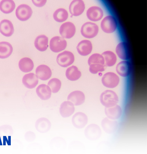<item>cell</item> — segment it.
<instances>
[{
    "mask_svg": "<svg viewBox=\"0 0 147 154\" xmlns=\"http://www.w3.org/2000/svg\"><path fill=\"white\" fill-rule=\"evenodd\" d=\"M100 103L106 108L116 105L119 102V98L115 91L106 90L102 92L100 97Z\"/></svg>",
    "mask_w": 147,
    "mask_h": 154,
    "instance_id": "1",
    "label": "cell"
},
{
    "mask_svg": "<svg viewBox=\"0 0 147 154\" xmlns=\"http://www.w3.org/2000/svg\"><path fill=\"white\" fill-rule=\"evenodd\" d=\"M118 22L112 15H108L102 19L100 26L102 31L107 34L114 33L118 28Z\"/></svg>",
    "mask_w": 147,
    "mask_h": 154,
    "instance_id": "2",
    "label": "cell"
},
{
    "mask_svg": "<svg viewBox=\"0 0 147 154\" xmlns=\"http://www.w3.org/2000/svg\"><path fill=\"white\" fill-rule=\"evenodd\" d=\"M99 30V27L96 23L87 22L84 23L81 26V32L84 37L92 39L97 36Z\"/></svg>",
    "mask_w": 147,
    "mask_h": 154,
    "instance_id": "3",
    "label": "cell"
},
{
    "mask_svg": "<svg viewBox=\"0 0 147 154\" xmlns=\"http://www.w3.org/2000/svg\"><path fill=\"white\" fill-rule=\"evenodd\" d=\"M120 82L119 76L113 72H108L104 73L101 79L102 85L106 88L113 89L119 85Z\"/></svg>",
    "mask_w": 147,
    "mask_h": 154,
    "instance_id": "4",
    "label": "cell"
},
{
    "mask_svg": "<svg viewBox=\"0 0 147 154\" xmlns=\"http://www.w3.org/2000/svg\"><path fill=\"white\" fill-rule=\"evenodd\" d=\"M75 60L73 54L70 51H64L58 55L57 61L58 64L62 67L66 68L72 65Z\"/></svg>",
    "mask_w": 147,
    "mask_h": 154,
    "instance_id": "5",
    "label": "cell"
},
{
    "mask_svg": "<svg viewBox=\"0 0 147 154\" xmlns=\"http://www.w3.org/2000/svg\"><path fill=\"white\" fill-rule=\"evenodd\" d=\"M84 135L87 139L90 140H97L101 137L102 131L98 125L92 124L89 125L84 129Z\"/></svg>",
    "mask_w": 147,
    "mask_h": 154,
    "instance_id": "6",
    "label": "cell"
},
{
    "mask_svg": "<svg viewBox=\"0 0 147 154\" xmlns=\"http://www.w3.org/2000/svg\"><path fill=\"white\" fill-rule=\"evenodd\" d=\"M116 54L122 60H128L130 58V46L127 42H121L118 44L115 48Z\"/></svg>",
    "mask_w": 147,
    "mask_h": 154,
    "instance_id": "7",
    "label": "cell"
},
{
    "mask_svg": "<svg viewBox=\"0 0 147 154\" xmlns=\"http://www.w3.org/2000/svg\"><path fill=\"white\" fill-rule=\"evenodd\" d=\"M60 34L64 38L70 39L75 34L76 28L72 22H67L62 24L59 30Z\"/></svg>",
    "mask_w": 147,
    "mask_h": 154,
    "instance_id": "8",
    "label": "cell"
},
{
    "mask_svg": "<svg viewBox=\"0 0 147 154\" xmlns=\"http://www.w3.org/2000/svg\"><path fill=\"white\" fill-rule=\"evenodd\" d=\"M50 45L51 50L52 52L58 53L65 50L67 43L66 40L63 37L55 36L51 39Z\"/></svg>",
    "mask_w": 147,
    "mask_h": 154,
    "instance_id": "9",
    "label": "cell"
},
{
    "mask_svg": "<svg viewBox=\"0 0 147 154\" xmlns=\"http://www.w3.org/2000/svg\"><path fill=\"white\" fill-rule=\"evenodd\" d=\"M33 12L30 6L26 4H21L17 7L15 12L16 17L20 21H27L32 17Z\"/></svg>",
    "mask_w": 147,
    "mask_h": 154,
    "instance_id": "10",
    "label": "cell"
},
{
    "mask_svg": "<svg viewBox=\"0 0 147 154\" xmlns=\"http://www.w3.org/2000/svg\"><path fill=\"white\" fill-rule=\"evenodd\" d=\"M115 70L118 75L122 77H127L131 74L132 66L128 60H122L117 64Z\"/></svg>",
    "mask_w": 147,
    "mask_h": 154,
    "instance_id": "11",
    "label": "cell"
},
{
    "mask_svg": "<svg viewBox=\"0 0 147 154\" xmlns=\"http://www.w3.org/2000/svg\"><path fill=\"white\" fill-rule=\"evenodd\" d=\"M86 16L91 21L95 22L99 21L103 18L104 16L103 11L99 6H91L87 11Z\"/></svg>",
    "mask_w": 147,
    "mask_h": 154,
    "instance_id": "12",
    "label": "cell"
},
{
    "mask_svg": "<svg viewBox=\"0 0 147 154\" xmlns=\"http://www.w3.org/2000/svg\"><path fill=\"white\" fill-rule=\"evenodd\" d=\"M85 9V4L82 0H73L71 2L69 7L71 14L75 17L79 16L82 14Z\"/></svg>",
    "mask_w": 147,
    "mask_h": 154,
    "instance_id": "13",
    "label": "cell"
},
{
    "mask_svg": "<svg viewBox=\"0 0 147 154\" xmlns=\"http://www.w3.org/2000/svg\"><path fill=\"white\" fill-rule=\"evenodd\" d=\"M88 118L85 113L82 112L75 113L72 117L73 125L78 129L83 128L87 124Z\"/></svg>",
    "mask_w": 147,
    "mask_h": 154,
    "instance_id": "14",
    "label": "cell"
},
{
    "mask_svg": "<svg viewBox=\"0 0 147 154\" xmlns=\"http://www.w3.org/2000/svg\"><path fill=\"white\" fill-rule=\"evenodd\" d=\"M93 48L92 42L88 40H83L78 44L77 50L80 55L86 56L92 52Z\"/></svg>",
    "mask_w": 147,
    "mask_h": 154,
    "instance_id": "15",
    "label": "cell"
},
{
    "mask_svg": "<svg viewBox=\"0 0 147 154\" xmlns=\"http://www.w3.org/2000/svg\"><path fill=\"white\" fill-rule=\"evenodd\" d=\"M101 126L103 131L108 134H112L117 130L118 124L115 120L105 118L101 122Z\"/></svg>",
    "mask_w": 147,
    "mask_h": 154,
    "instance_id": "16",
    "label": "cell"
},
{
    "mask_svg": "<svg viewBox=\"0 0 147 154\" xmlns=\"http://www.w3.org/2000/svg\"><path fill=\"white\" fill-rule=\"evenodd\" d=\"M67 100L68 101L72 103L75 106H79L85 101V96L82 91H75L68 95Z\"/></svg>",
    "mask_w": 147,
    "mask_h": 154,
    "instance_id": "17",
    "label": "cell"
},
{
    "mask_svg": "<svg viewBox=\"0 0 147 154\" xmlns=\"http://www.w3.org/2000/svg\"><path fill=\"white\" fill-rule=\"evenodd\" d=\"M104 112L106 117L111 120H116L121 117L122 110L121 107L117 104L110 108H105Z\"/></svg>",
    "mask_w": 147,
    "mask_h": 154,
    "instance_id": "18",
    "label": "cell"
},
{
    "mask_svg": "<svg viewBox=\"0 0 147 154\" xmlns=\"http://www.w3.org/2000/svg\"><path fill=\"white\" fill-rule=\"evenodd\" d=\"M38 79L42 80H47L50 79L52 75V71L49 66L45 65H41L35 70Z\"/></svg>",
    "mask_w": 147,
    "mask_h": 154,
    "instance_id": "19",
    "label": "cell"
},
{
    "mask_svg": "<svg viewBox=\"0 0 147 154\" xmlns=\"http://www.w3.org/2000/svg\"><path fill=\"white\" fill-rule=\"evenodd\" d=\"M75 111V106L70 101H64L60 106V112L62 117L68 118L71 116Z\"/></svg>",
    "mask_w": 147,
    "mask_h": 154,
    "instance_id": "20",
    "label": "cell"
},
{
    "mask_svg": "<svg viewBox=\"0 0 147 154\" xmlns=\"http://www.w3.org/2000/svg\"><path fill=\"white\" fill-rule=\"evenodd\" d=\"M0 32L4 36L9 37L14 32L13 24L10 20L4 19L0 22Z\"/></svg>",
    "mask_w": 147,
    "mask_h": 154,
    "instance_id": "21",
    "label": "cell"
},
{
    "mask_svg": "<svg viewBox=\"0 0 147 154\" xmlns=\"http://www.w3.org/2000/svg\"><path fill=\"white\" fill-rule=\"evenodd\" d=\"M22 82L26 88L32 89L38 84V79L34 73H30L24 76Z\"/></svg>",
    "mask_w": 147,
    "mask_h": 154,
    "instance_id": "22",
    "label": "cell"
},
{
    "mask_svg": "<svg viewBox=\"0 0 147 154\" xmlns=\"http://www.w3.org/2000/svg\"><path fill=\"white\" fill-rule=\"evenodd\" d=\"M37 131L41 133H46L50 130L51 124L48 119L45 118H41L38 119L35 124Z\"/></svg>",
    "mask_w": 147,
    "mask_h": 154,
    "instance_id": "23",
    "label": "cell"
},
{
    "mask_svg": "<svg viewBox=\"0 0 147 154\" xmlns=\"http://www.w3.org/2000/svg\"><path fill=\"white\" fill-rule=\"evenodd\" d=\"M104 60V65L106 66L111 67L114 66L116 63L117 57L116 54L113 51H106L102 54Z\"/></svg>",
    "mask_w": 147,
    "mask_h": 154,
    "instance_id": "24",
    "label": "cell"
},
{
    "mask_svg": "<svg viewBox=\"0 0 147 154\" xmlns=\"http://www.w3.org/2000/svg\"><path fill=\"white\" fill-rule=\"evenodd\" d=\"M36 92L38 97L43 100L50 99L52 94V91L50 87L44 84L40 85L37 87Z\"/></svg>",
    "mask_w": 147,
    "mask_h": 154,
    "instance_id": "25",
    "label": "cell"
},
{
    "mask_svg": "<svg viewBox=\"0 0 147 154\" xmlns=\"http://www.w3.org/2000/svg\"><path fill=\"white\" fill-rule=\"evenodd\" d=\"M48 38L44 35H40L35 38L34 45L35 48L37 50L41 52L47 50L48 48Z\"/></svg>",
    "mask_w": 147,
    "mask_h": 154,
    "instance_id": "26",
    "label": "cell"
},
{
    "mask_svg": "<svg viewBox=\"0 0 147 154\" xmlns=\"http://www.w3.org/2000/svg\"><path fill=\"white\" fill-rule=\"evenodd\" d=\"M66 75L69 80L71 81H75L81 77V73L76 66H72L66 69Z\"/></svg>",
    "mask_w": 147,
    "mask_h": 154,
    "instance_id": "27",
    "label": "cell"
},
{
    "mask_svg": "<svg viewBox=\"0 0 147 154\" xmlns=\"http://www.w3.org/2000/svg\"><path fill=\"white\" fill-rule=\"evenodd\" d=\"M13 51V47L8 42H0V59H4L9 57Z\"/></svg>",
    "mask_w": 147,
    "mask_h": 154,
    "instance_id": "28",
    "label": "cell"
},
{
    "mask_svg": "<svg viewBox=\"0 0 147 154\" xmlns=\"http://www.w3.org/2000/svg\"><path fill=\"white\" fill-rule=\"evenodd\" d=\"M34 63L32 59L28 57H24L19 62V66L22 72L27 73L32 71L34 68Z\"/></svg>",
    "mask_w": 147,
    "mask_h": 154,
    "instance_id": "29",
    "label": "cell"
},
{
    "mask_svg": "<svg viewBox=\"0 0 147 154\" xmlns=\"http://www.w3.org/2000/svg\"><path fill=\"white\" fill-rule=\"evenodd\" d=\"M15 7V3L12 0H3L0 2V10L5 14L12 12Z\"/></svg>",
    "mask_w": 147,
    "mask_h": 154,
    "instance_id": "30",
    "label": "cell"
},
{
    "mask_svg": "<svg viewBox=\"0 0 147 154\" xmlns=\"http://www.w3.org/2000/svg\"><path fill=\"white\" fill-rule=\"evenodd\" d=\"M68 11L63 8L58 9L55 11L53 15L55 20L58 22L66 21L68 19Z\"/></svg>",
    "mask_w": 147,
    "mask_h": 154,
    "instance_id": "31",
    "label": "cell"
},
{
    "mask_svg": "<svg viewBox=\"0 0 147 154\" xmlns=\"http://www.w3.org/2000/svg\"><path fill=\"white\" fill-rule=\"evenodd\" d=\"M89 66L91 64H100L104 65V60L102 54L95 53L93 54L89 57L88 60Z\"/></svg>",
    "mask_w": 147,
    "mask_h": 154,
    "instance_id": "32",
    "label": "cell"
},
{
    "mask_svg": "<svg viewBox=\"0 0 147 154\" xmlns=\"http://www.w3.org/2000/svg\"><path fill=\"white\" fill-rule=\"evenodd\" d=\"M48 86L50 87L53 93H57L61 88V82L59 79L54 78L49 81Z\"/></svg>",
    "mask_w": 147,
    "mask_h": 154,
    "instance_id": "33",
    "label": "cell"
},
{
    "mask_svg": "<svg viewBox=\"0 0 147 154\" xmlns=\"http://www.w3.org/2000/svg\"><path fill=\"white\" fill-rule=\"evenodd\" d=\"M89 66V71L93 74H96L103 72L106 70V66L104 65L95 64H91Z\"/></svg>",
    "mask_w": 147,
    "mask_h": 154,
    "instance_id": "34",
    "label": "cell"
},
{
    "mask_svg": "<svg viewBox=\"0 0 147 154\" xmlns=\"http://www.w3.org/2000/svg\"><path fill=\"white\" fill-rule=\"evenodd\" d=\"M35 138V134L32 131H29L25 135V139L28 142H32L34 140Z\"/></svg>",
    "mask_w": 147,
    "mask_h": 154,
    "instance_id": "35",
    "label": "cell"
},
{
    "mask_svg": "<svg viewBox=\"0 0 147 154\" xmlns=\"http://www.w3.org/2000/svg\"><path fill=\"white\" fill-rule=\"evenodd\" d=\"M32 2L33 4L37 7H42L45 5L47 1L46 0H41V1L32 0Z\"/></svg>",
    "mask_w": 147,
    "mask_h": 154,
    "instance_id": "36",
    "label": "cell"
},
{
    "mask_svg": "<svg viewBox=\"0 0 147 154\" xmlns=\"http://www.w3.org/2000/svg\"><path fill=\"white\" fill-rule=\"evenodd\" d=\"M3 145H6V142L7 143L8 146H10L11 145V136H8V138H7L6 136H3Z\"/></svg>",
    "mask_w": 147,
    "mask_h": 154,
    "instance_id": "37",
    "label": "cell"
},
{
    "mask_svg": "<svg viewBox=\"0 0 147 154\" xmlns=\"http://www.w3.org/2000/svg\"><path fill=\"white\" fill-rule=\"evenodd\" d=\"M3 145V144H2L1 137H0V146H2Z\"/></svg>",
    "mask_w": 147,
    "mask_h": 154,
    "instance_id": "38",
    "label": "cell"
}]
</instances>
